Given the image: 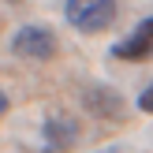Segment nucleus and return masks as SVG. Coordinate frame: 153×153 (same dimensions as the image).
Wrapping results in <instances>:
<instances>
[{"instance_id":"nucleus-1","label":"nucleus","mask_w":153,"mask_h":153,"mask_svg":"<svg viewBox=\"0 0 153 153\" xmlns=\"http://www.w3.org/2000/svg\"><path fill=\"white\" fill-rule=\"evenodd\" d=\"M64 19L82 34H101L116 22V0H67Z\"/></svg>"},{"instance_id":"nucleus-2","label":"nucleus","mask_w":153,"mask_h":153,"mask_svg":"<svg viewBox=\"0 0 153 153\" xmlns=\"http://www.w3.org/2000/svg\"><path fill=\"white\" fill-rule=\"evenodd\" d=\"M11 52L19 60L45 64V60L56 56V34H52L49 26H22V30H15V37H11Z\"/></svg>"},{"instance_id":"nucleus-3","label":"nucleus","mask_w":153,"mask_h":153,"mask_svg":"<svg viewBox=\"0 0 153 153\" xmlns=\"http://www.w3.org/2000/svg\"><path fill=\"white\" fill-rule=\"evenodd\" d=\"M153 56V19H142L123 41L112 45V60H123V64H142Z\"/></svg>"},{"instance_id":"nucleus-4","label":"nucleus","mask_w":153,"mask_h":153,"mask_svg":"<svg viewBox=\"0 0 153 153\" xmlns=\"http://www.w3.org/2000/svg\"><path fill=\"white\" fill-rule=\"evenodd\" d=\"M41 138H45V153H67V149L75 146V138H79V120L56 112V116L45 120Z\"/></svg>"},{"instance_id":"nucleus-5","label":"nucleus","mask_w":153,"mask_h":153,"mask_svg":"<svg viewBox=\"0 0 153 153\" xmlns=\"http://www.w3.org/2000/svg\"><path fill=\"white\" fill-rule=\"evenodd\" d=\"M86 108L97 112L101 120H123V97L108 86H90L86 90Z\"/></svg>"},{"instance_id":"nucleus-6","label":"nucleus","mask_w":153,"mask_h":153,"mask_svg":"<svg viewBox=\"0 0 153 153\" xmlns=\"http://www.w3.org/2000/svg\"><path fill=\"white\" fill-rule=\"evenodd\" d=\"M138 108H142V112H153V82L138 94Z\"/></svg>"},{"instance_id":"nucleus-7","label":"nucleus","mask_w":153,"mask_h":153,"mask_svg":"<svg viewBox=\"0 0 153 153\" xmlns=\"http://www.w3.org/2000/svg\"><path fill=\"white\" fill-rule=\"evenodd\" d=\"M4 112H7V94L0 90V116H4Z\"/></svg>"},{"instance_id":"nucleus-8","label":"nucleus","mask_w":153,"mask_h":153,"mask_svg":"<svg viewBox=\"0 0 153 153\" xmlns=\"http://www.w3.org/2000/svg\"><path fill=\"white\" fill-rule=\"evenodd\" d=\"M97 153H120V146H105V149H97Z\"/></svg>"}]
</instances>
